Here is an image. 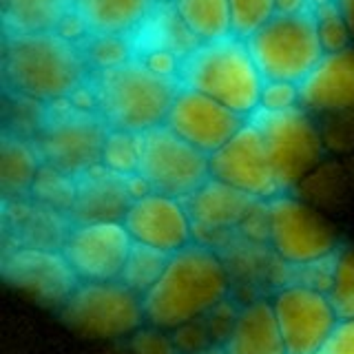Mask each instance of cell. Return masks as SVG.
Segmentation results:
<instances>
[{"label": "cell", "instance_id": "26", "mask_svg": "<svg viewBox=\"0 0 354 354\" xmlns=\"http://www.w3.org/2000/svg\"><path fill=\"white\" fill-rule=\"evenodd\" d=\"M169 257L171 254H164L160 250H153V248L136 243L131 250V257L124 266V270H122L120 281L127 288H131L133 292L144 297L155 286V281L162 277L166 263H169Z\"/></svg>", "mask_w": 354, "mask_h": 354}, {"label": "cell", "instance_id": "12", "mask_svg": "<svg viewBox=\"0 0 354 354\" xmlns=\"http://www.w3.org/2000/svg\"><path fill=\"white\" fill-rule=\"evenodd\" d=\"M210 177L259 202L281 195L259 127L250 120L226 147L210 155Z\"/></svg>", "mask_w": 354, "mask_h": 354}, {"label": "cell", "instance_id": "27", "mask_svg": "<svg viewBox=\"0 0 354 354\" xmlns=\"http://www.w3.org/2000/svg\"><path fill=\"white\" fill-rule=\"evenodd\" d=\"M328 295L341 319H354V246L339 248L332 259Z\"/></svg>", "mask_w": 354, "mask_h": 354}, {"label": "cell", "instance_id": "32", "mask_svg": "<svg viewBox=\"0 0 354 354\" xmlns=\"http://www.w3.org/2000/svg\"><path fill=\"white\" fill-rule=\"evenodd\" d=\"M299 104V86L290 82H266L259 111H286Z\"/></svg>", "mask_w": 354, "mask_h": 354}, {"label": "cell", "instance_id": "31", "mask_svg": "<svg viewBox=\"0 0 354 354\" xmlns=\"http://www.w3.org/2000/svg\"><path fill=\"white\" fill-rule=\"evenodd\" d=\"M88 44H84L86 60L97 71L111 69V66L129 62V49H127V36H88Z\"/></svg>", "mask_w": 354, "mask_h": 354}, {"label": "cell", "instance_id": "8", "mask_svg": "<svg viewBox=\"0 0 354 354\" xmlns=\"http://www.w3.org/2000/svg\"><path fill=\"white\" fill-rule=\"evenodd\" d=\"M60 315L71 330L91 339L127 337L147 321L142 297L122 281H80Z\"/></svg>", "mask_w": 354, "mask_h": 354}, {"label": "cell", "instance_id": "21", "mask_svg": "<svg viewBox=\"0 0 354 354\" xmlns=\"http://www.w3.org/2000/svg\"><path fill=\"white\" fill-rule=\"evenodd\" d=\"M224 350L228 354H286L270 299H254L239 310L228 328Z\"/></svg>", "mask_w": 354, "mask_h": 354}, {"label": "cell", "instance_id": "35", "mask_svg": "<svg viewBox=\"0 0 354 354\" xmlns=\"http://www.w3.org/2000/svg\"><path fill=\"white\" fill-rule=\"evenodd\" d=\"M337 3H339L343 14H346L350 27H354V0H337Z\"/></svg>", "mask_w": 354, "mask_h": 354}, {"label": "cell", "instance_id": "34", "mask_svg": "<svg viewBox=\"0 0 354 354\" xmlns=\"http://www.w3.org/2000/svg\"><path fill=\"white\" fill-rule=\"evenodd\" d=\"M313 7L315 0H277V14H304Z\"/></svg>", "mask_w": 354, "mask_h": 354}, {"label": "cell", "instance_id": "19", "mask_svg": "<svg viewBox=\"0 0 354 354\" xmlns=\"http://www.w3.org/2000/svg\"><path fill=\"white\" fill-rule=\"evenodd\" d=\"M129 177L106 171L104 166L88 171L75 180V197L69 219L73 224H95V221H124L133 204Z\"/></svg>", "mask_w": 354, "mask_h": 354}, {"label": "cell", "instance_id": "29", "mask_svg": "<svg viewBox=\"0 0 354 354\" xmlns=\"http://www.w3.org/2000/svg\"><path fill=\"white\" fill-rule=\"evenodd\" d=\"M313 14L326 53L350 49V22L337 0H315Z\"/></svg>", "mask_w": 354, "mask_h": 354}, {"label": "cell", "instance_id": "36", "mask_svg": "<svg viewBox=\"0 0 354 354\" xmlns=\"http://www.w3.org/2000/svg\"><path fill=\"white\" fill-rule=\"evenodd\" d=\"M195 354H228V352L224 350V346H215V348H204V350H199Z\"/></svg>", "mask_w": 354, "mask_h": 354}, {"label": "cell", "instance_id": "7", "mask_svg": "<svg viewBox=\"0 0 354 354\" xmlns=\"http://www.w3.org/2000/svg\"><path fill=\"white\" fill-rule=\"evenodd\" d=\"M266 239L277 259L292 268L330 261L341 248L330 221L288 193L266 202Z\"/></svg>", "mask_w": 354, "mask_h": 354}, {"label": "cell", "instance_id": "4", "mask_svg": "<svg viewBox=\"0 0 354 354\" xmlns=\"http://www.w3.org/2000/svg\"><path fill=\"white\" fill-rule=\"evenodd\" d=\"M180 82L243 118H252L259 111L266 84L248 42L237 36L197 44L180 66Z\"/></svg>", "mask_w": 354, "mask_h": 354}, {"label": "cell", "instance_id": "11", "mask_svg": "<svg viewBox=\"0 0 354 354\" xmlns=\"http://www.w3.org/2000/svg\"><path fill=\"white\" fill-rule=\"evenodd\" d=\"M272 308L286 343V354H321L339 326V313L328 290L288 283L272 295Z\"/></svg>", "mask_w": 354, "mask_h": 354}, {"label": "cell", "instance_id": "2", "mask_svg": "<svg viewBox=\"0 0 354 354\" xmlns=\"http://www.w3.org/2000/svg\"><path fill=\"white\" fill-rule=\"evenodd\" d=\"M230 295V270L215 248L191 243L169 257L162 277L142 297L144 319L158 330H180L217 310Z\"/></svg>", "mask_w": 354, "mask_h": 354}, {"label": "cell", "instance_id": "14", "mask_svg": "<svg viewBox=\"0 0 354 354\" xmlns=\"http://www.w3.org/2000/svg\"><path fill=\"white\" fill-rule=\"evenodd\" d=\"M3 279L16 290L31 295L44 306L62 308L80 286V279L62 250L11 248L0 259Z\"/></svg>", "mask_w": 354, "mask_h": 354}, {"label": "cell", "instance_id": "10", "mask_svg": "<svg viewBox=\"0 0 354 354\" xmlns=\"http://www.w3.org/2000/svg\"><path fill=\"white\" fill-rule=\"evenodd\" d=\"M259 127L281 191L288 193L315 169L324 153L321 136L304 106L257 111L250 118Z\"/></svg>", "mask_w": 354, "mask_h": 354}, {"label": "cell", "instance_id": "13", "mask_svg": "<svg viewBox=\"0 0 354 354\" xmlns=\"http://www.w3.org/2000/svg\"><path fill=\"white\" fill-rule=\"evenodd\" d=\"M136 241L122 221L73 224L62 254L80 281H120Z\"/></svg>", "mask_w": 354, "mask_h": 354}, {"label": "cell", "instance_id": "6", "mask_svg": "<svg viewBox=\"0 0 354 354\" xmlns=\"http://www.w3.org/2000/svg\"><path fill=\"white\" fill-rule=\"evenodd\" d=\"M106 136L109 127L95 109L64 102L49 109L33 144L44 166L77 180L102 166Z\"/></svg>", "mask_w": 354, "mask_h": 354}, {"label": "cell", "instance_id": "28", "mask_svg": "<svg viewBox=\"0 0 354 354\" xmlns=\"http://www.w3.org/2000/svg\"><path fill=\"white\" fill-rule=\"evenodd\" d=\"M102 166L106 171L133 177L140 171V136L127 131H111L104 142L102 151Z\"/></svg>", "mask_w": 354, "mask_h": 354}, {"label": "cell", "instance_id": "17", "mask_svg": "<svg viewBox=\"0 0 354 354\" xmlns=\"http://www.w3.org/2000/svg\"><path fill=\"white\" fill-rule=\"evenodd\" d=\"M263 202L243 195L235 188L210 180L186 199L193 219L195 243L215 248L230 241L237 230H246L250 217Z\"/></svg>", "mask_w": 354, "mask_h": 354}, {"label": "cell", "instance_id": "9", "mask_svg": "<svg viewBox=\"0 0 354 354\" xmlns=\"http://www.w3.org/2000/svg\"><path fill=\"white\" fill-rule=\"evenodd\" d=\"M138 175L155 193L188 199L210 180V158L164 124L140 136Z\"/></svg>", "mask_w": 354, "mask_h": 354}, {"label": "cell", "instance_id": "23", "mask_svg": "<svg viewBox=\"0 0 354 354\" xmlns=\"http://www.w3.org/2000/svg\"><path fill=\"white\" fill-rule=\"evenodd\" d=\"M5 33H64L73 18V0H0Z\"/></svg>", "mask_w": 354, "mask_h": 354}, {"label": "cell", "instance_id": "30", "mask_svg": "<svg viewBox=\"0 0 354 354\" xmlns=\"http://www.w3.org/2000/svg\"><path fill=\"white\" fill-rule=\"evenodd\" d=\"M232 18V36L250 38L277 14V0H228Z\"/></svg>", "mask_w": 354, "mask_h": 354}, {"label": "cell", "instance_id": "1", "mask_svg": "<svg viewBox=\"0 0 354 354\" xmlns=\"http://www.w3.org/2000/svg\"><path fill=\"white\" fill-rule=\"evenodd\" d=\"M91 64L82 44L64 33L9 36L3 44V80L9 93L33 104L73 102Z\"/></svg>", "mask_w": 354, "mask_h": 354}, {"label": "cell", "instance_id": "15", "mask_svg": "<svg viewBox=\"0 0 354 354\" xmlns=\"http://www.w3.org/2000/svg\"><path fill=\"white\" fill-rule=\"evenodd\" d=\"M248 122L250 118L235 113L217 100L195 88L180 86L166 118V127L210 158L221 147H226Z\"/></svg>", "mask_w": 354, "mask_h": 354}, {"label": "cell", "instance_id": "16", "mask_svg": "<svg viewBox=\"0 0 354 354\" xmlns=\"http://www.w3.org/2000/svg\"><path fill=\"white\" fill-rule=\"evenodd\" d=\"M122 224L136 243L164 254H175L195 243L193 219L186 199L171 195L151 191L133 199Z\"/></svg>", "mask_w": 354, "mask_h": 354}, {"label": "cell", "instance_id": "24", "mask_svg": "<svg viewBox=\"0 0 354 354\" xmlns=\"http://www.w3.org/2000/svg\"><path fill=\"white\" fill-rule=\"evenodd\" d=\"M42 158L36 144L20 138H3V155H0V182H3L5 199H25L31 195L42 171Z\"/></svg>", "mask_w": 354, "mask_h": 354}, {"label": "cell", "instance_id": "25", "mask_svg": "<svg viewBox=\"0 0 354 354\" xmlns=\"http://www.w3.org/2000/svg\"><path fill=\"white\" fill-rule=\"evenodd\" d=\"M169 5L199 44L232 36L228 0H169Z\"/></svg>", "mask_w": 354, "mask_h": 354}, {"label": "cell", "instance_id": "22", "mask_svg": "<svg viewBox=\"0 0 354 354\" xmlns=\"http://www.w3.org/2000/svg\"><path fill=\"white\" fill-rule=\"evenodd\" d=\"M158 0H73V18L86 36H129Z\"/></svg>", "mask_w": 354, "mask_h": 354}, {"label": "cell", "instance_id": "18", "mask_svg": "<svg viewBox=\"0 0 354 354\" xmlns=\"http://www.w3.org/2000/svg\"><path fill=\"white\" fill-rule=\"evenodd\" d=\"M73 221L36 199H5V239L11 248L62 250Z\"/></svg>", "mask_w": 354, "mask_h": 354}, {"label": "cell", "instance_id": "20", "mask_svg": "<svg viewBox=\"0 0 354 354\" xmlns=\"http://www.w3.org/2000/svg\"><path fill=\"white\" fill-rule=\"evenodd\" d=\"M299 104L306 111H346L354 106V49L326 53L299 84Z\"/></svg>", "mask_w": 354, "mask_h": 354}, {"label": "cell", "instance_id": "3", "mask_svg": "<svg viewBox=\"0 0 354 354\" xmlns=\"http://www.w3.org/2000/svg\"><path fill=\"white\" fill-rule=\"evenodd\" d=\"M180 86V77L153 69L147 60H129L97 71L93 109L111 131L144 136L166 124Z\"/></svg>", "mask_w": 354, "mask_h": 354}, {"label": "cell", "instance_id": "5", "mask_svg": "<svg viewBox=\"0 0 354 354\" xmlns=\"http://www.w3.org/2000/svg\"><path fill=\"white\" fill-rule=\"evenodd\" d=\"M246 42L266 82L299 86L326 58L313 11L274 14Z\"/></svg>", "mask_w": 354, "mask_h": 354}, {"label": "cell", "instance_id": "33", "mask_svg": "<svg viewBox=\"0 0 354 354\" xmlns=\"http://www.w3.org/2000/svg\"><path fill=\"white\" fill-rule=\"evenodd\" d=\"M321 354H354V319H341Z\"/></svg>", "mask_w": 354, "mask_h": 354}]
</instances>
